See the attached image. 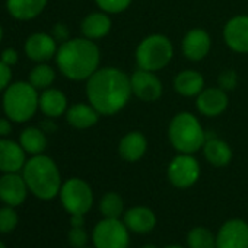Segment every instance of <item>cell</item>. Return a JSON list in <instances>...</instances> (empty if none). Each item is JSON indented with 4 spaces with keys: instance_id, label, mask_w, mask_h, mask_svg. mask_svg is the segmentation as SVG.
Instances as JSON below:
<instances>
[{
    "instance_id": "19",
    "label": "cell",
    "mask_w": 248,
    "mask_h": 248,
    "mask_svg": "<svg viewBox=\"0 0 248 248\" xmlns=\"http://www.w3.org/2000/svg\"><path fill=\"white\" fill-rule=\"evenodd\" d=\"M148 151V140L140 132H129L118 143V154L127 162H138Z\"/></svg>"
},
{
    "instance_id": "27",
    "label": "cell",
    "mask_w": 248,
    "mask_h": 248,
    "mask_svg": "<svg viewBox=\"0 0 248 248\" xmlns=\"http://www.w3.org/2000/svg\"><path fill=\"white\" fill-rule=\"evenodd\" d=\"M99 210L104 217L118 219L124 212V202L118 193L109 191L102 196V199L99 202Z\"/></svg>"
},
{
    "instance_id": "37",
    "label": "cell",
    "mask_w": 248,
    "mask_h": 248,
    "mask_svg": "<svg viewBox=\"0 0 248 248\" xmlns=\"http://www.w3.org/2000/svg\"><path fill=\"white\" fill-rule=\"evenodd\" d=\"M12 132L11 123L6 118H0V136H6Z\"/></svg>"
},
{
    "instance_id": "21",
    "label": "cell",
    "mask_w": 248,
    "mask_h": 248,
    "mask_svg": "<svg viewBox=\"0 0 248 248\" xmlns=\"http://www.w3.org/2000/svg\"><path fill=\"white\" fill-rule=\"evenodd\" d=\"M174 89L184 98H196L204 89V78L197 70H181L174 78Z\"/></svg>"
},
{
    "instance_id": "34",
    "label": "cell",
    "mask_w": 248,
    "mask_h": 248,
    "mask_svg": "<svg viewBox=\"0 0 248 248\" xmlns=\"http://www.w3.org/2000/svg\"><path fill=\"white\" fill-rule=\"evenodd\" d=\"M11 79H12V72H11L9 66L3 62H0V91L8 88Z\"/></svg>"
},
{
    "instance_id": "18",
    "label": "cell",
    "mask_w": 248,
    "mask_h": 248,
    "mask_svg": "<svg viewBox=\"0 0 248 248\" xmlns=\"http://www.w3.org/2000/svg\"><path fill=\"white\" fill-rule=\"evenodd\" d=\"M25 165V151L21 143L0 139V171L16 172Z\"/></svg>"
},
{
    "instance_id": "40",
    "label": "cell",
    "mask_w": 248,
    "mask_h": 248,
    "mask_svg": "<svg viewBox=\"0 0 248 248\" xmlns=\"http://www.w3.org/2000/svg\"><path fill=\"white\" fill-rule=\"evenodd\" d=\"M142 248H156L155 245H152V244H148V245H143Z\"/></svg>"
},
{
    "instance_id": "30",
    "label": "cell",
    "mask_w": 248,
    "mask_h": 248,
    "mask_svg": "<svg viewBox=\"0 0 248 248\" xmlns=\"http://www.w3.org/2000/svg\"><path fill=\"white\" fill-rule=\"evenodd\" d=\"M18 213L12 206H5L0 209V232L9 233L12 232L18 225Z\"/></svg>"
},
{
    "instance_id": "14",
    "label": "cell",
    "mask_w": 248,
    "mask_h": 248,
    "mask_svg": "<svg viewBox=\"0 0 248 248\" xmlns=\"http://www.w3.org/2000/svg\"><path fill=\"white\" fill-rule=\"evenodd\" d=\"M229 99L222 88L203 89L196 96V108L204 117H217L228 108Z\"/></svg>"
},
{
    "instance_id": "33",
    "label": "cell",
    "mask_w": 248,
    "mask_h": 248,
    "mask_svg": "<svg viewBox=\"0 0 248 248\" xmlns=\"http://www.w3.org/2000/svg\"><path fill=\"white\" fill-rule=\"evenodd\" d=\"M236 86V73L233 70H226L219 75V88L228 91Z\"/></svg>"
},
{
    "instance_id": "13",
    "label": "cell",
    "mask_w": 248,
    "mask_h": 248,
    "mask_svg": "<svg viewBox=\"0 0 248 248\" xmlns=\"http://www.w3.org/2000/svg\"><path fill=\"white\" fill-rule=\"evenodd\" d=\"M212 47V38L207 31L202 28H194L190 30L181 43V50L186 59L191 62H200L203 60Z\"/></svg>"
},
{
    "instance_id": "22",
    "label": "cell",
    "mask_w": 248,
    "mask_h": 248,
    "mask_svg": "<svg viewBox=\"0 0 248 248\" xmlns=\"http://www.w3.org/2000/svg\"><path fill=\"white\" fill-rule=\"evenodd\" d=\"M111 18L105 12H92L80 24V31L85 38L92 41L107 37L111 31Z\"/></svg>"
},
{
    "instance_id": "17",
    "label": "cell",
    "mask_w": 248,
    "mask_h": 248,
    "mask_svg": "<svg viewBox=\"0 0 248 248\" xmlns=\"http://www.w3.org/2000/svg\"><path fill=\"white\" fill-rule=\"evenodd\" d=\"M124 225L136 233H148L156 226V215L146 206H135L124 213Z\"/></svg>"
},
{
    "instance_id": "39",
    "label": "cell",
    "mask_w": 248,
    "mask_h": 248,
    "mask_svg": "<svg viewBox=\"0 0 248 248\" xmlns=\"http://www.w3.org/2000/svg\"><path fill=\"white\" fill-rule=\"evenodd\" d=\"M165 248H184V247H181V245H168Z\"/></svg>"
},
{
    "instance_id": "35",
    "label": "cell",
    "mask_w": 248,
    "mask_h": 248,
    "mask_svg": "<svg viewBox=\"0 0 248 248\" xmlns=\"http://www.w3.org/2000/svg\"><path fill=\"white\" fill-rule=\"evenodd\" d=\"M53 37L56 40H62V41H67L69 40V30L66 28V25L63 24H57L53 28Z\"/></svg>"
},
{
    "instance_id": "15",
    "label": "cell",
    "mask_w": 248,
    "mask_h": 248,
    "mask_svg": "<svg viewBox=\"0 0 248 248\" xmlns=\"http://www.w3.org/2000/svg\"><path fill=\"white\" fill-rule=\"evenodd\" d=\"M28 186L24 177L16 172H6L0 177V200L8 206H19L27 199Z\"/></svg>"
},
{
    "instance_id": "29",
    "label": "cell",
    "mask_w": 248,
    "mask_h": 248,
    "mask_svg": "<svg viewBox=\"0 0 248 248\" xmlns=\"http://www.w3.org/2000/svg\"><path fill=\"white\" fill-rule=\"evenodd\" d=\"M56 79L54 69L50 67L48 64H40L34 67L30 73V83L37 88V89H44L48 88Z\"/></svg>"
},
{
    "instance_id": "7",
    "label": "cell",
    "mask_w": 248,
    "mask_h": 248,
    "mask_svg": "<svg viewBox=\"0 0 248 248\" xmlns=\"http://www.w3.org/2000/svg\"><path fill=\"white\" fill-rule=\"evenodd\" d=\"M60 200L70 215H85L93 204V193L89 184L80 178H70L60 188Z\"/></svg>"
},
{
    "instance_id": "12",
    "label": "cell",
    "mask_w": 248,
    "mask_h": 248,
    "mask_svg": "<svg viewBox=\"0 0 248 248\" xmlns=\"http://www.w3.org/2000/svg\"><path fill=\"white\" fill-rule=\"evenodd\" d=\"M226 46L239 54H248V15H236L223 27Z\"/></svg>"
},
{
    "instance_id": "9",
    "label": "cell",
    "mask_w": 248,
    "mask_h": 248,
    "mask_svg": "<svg viewBox=\"0 0 248 248\" xmlns=\"http://www.w3.org/2000/svg\"><path fill=\"white\" fill-rule=\"evenodd\" d=\"M167 175L177 188H190L200 178V164L191 154H180L168 165Z\"/></svg>"
},
{
    "instance_id": "2",
    "label": "cell",
    "mask_w": 248,
    "mask_h": 248,
    "mask_svg": "<svg viewBox=\"0 0 248 248\" xmlns=\"http://www.w3.org/2000/svg\"><path fill=\"white\" fill-rule=\"evenodd\" d=\"M99 62L101 53L98 46L85 37L64 41L56 53L57 67L72 80L89 79L99 69Z\"/></svg>"
},
{
    "instance_id": "25",
    "label": "cell",
    "mask_w": 248,
    "mask_h": 248,
    "mask_svg": "<svg viewBox=\"0 0 248 248\" xmlns=\"http://www.w3.org/2000/svg\"><path fill=\"white\" fill-rule=\"evenodd\" d=\"M38 105H40L41 111L47 117L56 118V117H60L66 111V108H67V98L59 89H47L40 96V104Z\"/></svg>"
},
{
    "instance_id": "26",
    "label": "cell",
    "mask_w": 248,
    "mask_h": 248,
    "mask_svg": "<svg viewBox=\"0 0 248 248\" xmlns=\"http://www.w3.org/2000/svg\"><path fill=\"white\" fill-rule=\"evenodd\" d=\"M19 143L25 152L32 155H40L47 148V139L43 130L37 127H28L21 133Z\"/></svg>"
},
{
    "instance_id": "32",
    "label": "cell",
    "mask_w": 248,
    "mask_h": 248,
    "mask_svg": "<svg viewBox=\"0 0 248 248\" xmlns=\"http://www.w3.org/2000/svg\"><path fill=\"white\" fill-rule=\"evenodd\" d=\"M69 242L72 247L75 248H83L85 244L88 242V233L85 232L83 226L82 228H76V226H72V229L69 231Z\"/></svg>"
},
{
    "instance_id": "36",
    "label": "cell",
    "mask_w": 248,
    "mask_h": 248,
    "mask_svg": "<svg viewBox=\"0 0 248 248\" xmlns=\"http://www.w3.org/2000/svg\"><path fill=\"white\" fill-rule=\"evenodd\" d=\"M2 62L6 63L8 66H12L18 62V51L15 48H6L2 53Z\"/></svg>"
},
{
    "instance_id": "41",
    "label": "cell",
    "mask_w": 248,
    "mask_h": 248,
    "mask_svg": "<svg viewBox=\"0 0 248 248\" xmlns=\"http://www.w3.org/2000/svg\"><path fill=\"white\" fill-rule=\"evenodd\" d=\"M2 37H3V30H2V27H0V41H2Z\"/></svg>"
},
{
    "instance_id": "4",
    "label": "cell",
    "mask_w": 248,
    "mask_h": 248,
    "mask_svg": "<svg viewBox=\"0 0 248 248\" xmlns=\"http://www.w3.org/2000/svg\"><path fill=\"white\" fill-rule=\"evenodd\" d=\"M206 138L207 133L194 114L183 111L172 117L168 127V139L177 152L193 155L203 149Z\"/></svg>"
},
{
    "instance_id": "11",
    "label": "cell",
    "mask_w": 248,
    "mask_h": 248,
    "mask_svg": "<svg viewBox=\"0 0 248 248\" xmlns=\"http://www.w3.org/2000/svg\"><path fill=\"white\" fill-rule=\"evenodd\" d=\"M216 248H248V223L242 219L225 222L216 235Z\"/></svg>"
},
{
    "instance_id": "5",
    "label": "cell",
    "mask_w": 248,
    "mask_h": 248,
    "mask_svg": "<svg viewBox=\"0 0 248 248\" xmlns=\"http://www.w3.org/2000/svg\"><path fill=\"white\" fill-rule=\"evenodd\" d=\"M139 69L158 72L167 67L174 57V46L164 34H151L145 37L135 53Z\"/></svg>"
},
{
    "instance_id": "10",
    "label": "cell",
    "mask_w": 248,
    "mask_h": 248,
    "mask_svg": "<svg viewBox=\"0 0 248 248\" xmlns=\"http://www.w3.org/2000/svg\"><path fill=\"white\" fill-rule=\"evenodd\" d=\"M130 83L133 95L142 101L152 102L162 96L164 86L161 79L155 75V72L138 69L130 76Z\"/></svg>"
},
{
    "instance_id": "20",
    "label": "cell",
    "mask_w": 248,
    "mask_h": 248,
    "mask_svg": "<svg viewBox=\"0 0 248 248\" xmlns=\"http://www.w3.org/2000/svg\"><path fill=\"white\" fill-rule=\"evenodd\" d=\"M203 155H204L206 161L216 168L226 167L232 161L231 146L225 140H222L216 136L210 138L207 135L206 142L203 145Z\"/></svg>"
},
{
    "instance_id": "31",
    "label": "cell",
    "mask_w": 248,
    "mask_h": 248,
    "mask_svg": "<svg viewBox=\"0 0 248 248\" xmlns=\"http://www.w3.org/2000/svg\"><path fill=\"white\" fill-rule=\"evenodd\" d=\"M95 2L102 12L108 15H115L126 11L132 5L133 0H95Z\"/></svg>"
},
{
    "instance_id": "16",
    "label": "cell",
    "mask_w": 248,
    "mask_h": 248,
    "mask_svg": "<svg viewBox=\"0 0 248 248\" xmlns=\"http://www.w3.org/2000/svg\"><path fill=\"white\" fill-rule=\"evenodd\" d=\"M57 46H56V38L53 35L44 34V32H37L32 34L27 43H25V53L27 56L38 63L47 62L54 54L57 53Z\"/></svg>"
},
{
    "instance_id": "38",
    "label": "cell",
    "mask_w": 248,
    "mask_h": 248,
    "mask_svg": "<svg viewBox=\"0 0 248 248\" xmlns=\"http://www.w3.org/2000/svg\"><path fill=\"white\" fill-rule=\"evenodd\" d=\"M70 225L76 226V228H82L85 225V217L83 215H72L70 217Z\"/></svg>"
},
{
    "instance_id": "23",
    "label": "cell",
    "mask_w": 248,
    "mask_h": 248,
    "mask_svg": "<svg viewBox=\"0 0 248 248\" xmlns=\"http://www.w3.org/2000/svg\"><path fill=\"white\" fill-rule=\"evenodd\" d=\"M99 115L101 114L91 104H83V102L72 105L66 112L67 123L72 127L79 130H85L95 126L99 120Z\"/></svg>"
},
{
    "instance_id": "8",
    "label": "cell",
    "mask_w": 248,
    "mask_h": 248,
    "mask_svg": "<svg viewBox=\"0 0 248 248\" xmlns=\"http://www.w3.org/2000/svg\"><path fill=\"white\" fill-rule=\"evenodd\" d=\"M95 248H129V228L118 219L104 217L92 232Z\"/></svg>"
},
{
    "instance_id": "24",
    "label": "cell",
    "mask_w": 248,
    "mask_h": 248,
    "mask_svg": "<svg viewBox=\"0 0 248 248\" xmlns=\"http://www.w3.org/2000/svg\"><path fill=\"white\" fill-rule=\"evenodd\" d=\"M6 5L9 14L14 18L28 21L34 19L44 11L47 0H8Z\"/></svg>"
},
{
    "instance_id": "28",
    "label": "cell",
    "mask_w": 248,
    "mask_h": 248,
    "mask_svg": "<svg viewBox=\"0 0 248 248\" xmlns=\"http://www.w3.org/2000/svg\"><path fill=\"white\" fill-rule=\"evenodd\" d=\"M188 248H216V236L204 226L193 228L187 235Z\"/></svg>"
},
{
    "instance_id": "1",
    "label": "cell",
    "mask_w": 248,
    "mask_h": 248,
    "mask_svg": "<svg viewBox=\"0 0 248 248\" xmlns=\"http://www.w3.org/2000/svg\"><path fill=\"white\" fill-rule=\"evenodd\" d=\"M130 76L118 67L98 69L86 79L89 104L101 115H114L126 107L132 98Z\"/></svg>"
},
{
    "instance_id": "42",
    "label": "cell",
    "mask_w": 248,
    "mask_h": 248,
    "mask_svg": "<svg viewBox=\"0 0 248 248\" xmlns=\"http://www.w3.org/2000/svg\"><path fill=\"white\" fill-rule=\"evenodd\" d=\"M0 248H6V245H5V244H3L2 241H0Z\"/></svg>"
},
{
    "instance_id": "3",
    "label": "cell",
    "mask_w": 248,
    "mask_h": 248,
    "mask_svg": "<svg viewBox=\"0 0 248 248\" xmlns=\"http://www.w3.org/2000/svg\"><path fill=\"white\" fill-rule=\"evenodd\" d=\"M24 180L31 193L41 200L54 199L62 188V177L56 162L46 155H35L24 165Z\"/></svg>"
},
{
    "instance_id": "43",
    "label": "cell",
    "mask_w": 248,
    "mask_h": 248,
    "mask_svg": "<svg viewBox=\"0 0 248 248\" xmlns=\"http://www.w3.org/2000/svg\"><path fill=\"white\" fill-rule=\"evenodd\" d=\"M83 248H85V247H83Z\"/></svg>"
},
{
    "instance_id": "6",
    "label": "cell",
    "mask_w": 248,
    "mask_h": 248,
    "mask_svg": "<svg viewBox=\"0 0 248 248\" xmlns=\"http://www.w3.org/2000/svg\"><path fill=\"white\" fill-rule=\"evenodd\" d=\"M31 83L16 82L8 86L3 95V108L6 115L16 123L28 121L40 107V96Z\"/></svg>"
}]
</instances>
